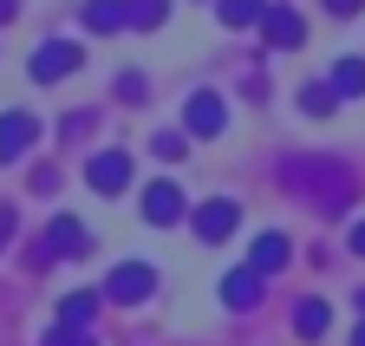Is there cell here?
I'll return each mask as SVG.
<instances>
[{
	"instance_id": "obj_1",
	"label": "cell",
	"mask_w": 365,
	"mask_h": 346,
	"mask_svg": "<svg viewBox=\"0 0 365 346\" xmlns=\"http://www.w3.org/2000/svg\"><path fill=\"white\" fill-rule=\"evenodd\" d=\"M287 183H300L319 209H327V215H339L346 203H352V170L346 163H333V157H300V163H287Z\"/></svg>"
},
{
	"instance_id": "obj_2",
	"label": "cell",
	"mask_w": 365,
	"mask_h": 346,
	"mask_svg": "<svg viewBox=\"0 0 365 346\" xmlns=\"http://www.w3.org/2000/svg\"><path fill=\"white\" fill-rule=\"evenodd\" d=\"M150 294H157V268H144V262H124L105 281V300H118V307H137V300H150Z\"/></svg>"
},
{
	"instance_id": "obj_3",
	"label": "cell",
	"mask_w": 365,
	"mask_h": 346,
	"mask_svg": "<svg viewBox=\"0 0 365 346\" xmlns=\"http://www.w3.org/2000/svg\"><path fill=\"white\" fill-rule=\"evenodd\" d=\"M85 248H91L85 223H78V215H59V223H46V248L33 255V262H53V255H59V262H78Z\"/></svg>"
},
{
	"instance_id": "obj_4",
	"label": "cell",
	"mask_w": 365,
	"mask_h": 346,
	"mask_svg": "<svg viewBox=\"0 0 365 346\" xmlns=\"http://www.w3.org/2000/svg\"><path fill=\"white\" fill-rule=\"evenodd\" d=\"M235 223H242V209L235 203H228V196H215V203H202L196 215H190V229L215 248V242H228V235H235Z\"/></svg>"
},
{
	"instance_id": "obj_5",
	"label": "cell",
	"mask_w": 365,
	"mask_h": 346,
	"mask_svg": "<svg viewBox=\"0 0 365 346\" xmlns=\"http://www.w3.org/2000/svg\"><path fill=\"white\" fill-rule=\"evenodd\" d=\"M85 177H91V190H98V196H118V190L130 183V157H124V151H98V157L85 163Z\"/></svg>"
},
{
	"instance_id": "obj_6",
	"label": "cell",
	"mask_w": 365,
	"mask_h": 346,
	"mask_svg": "<svg viewBox=\"0 0 365 346\" xmlns=\"http://www.w3.org/2000/svg\"><path fill=\"white\" fill-rule=\"evenodd\" d=\"M33 138H39V124H33V111H7V118H0V163H14V157H26V151H33Z\"/></svg>"
},
{
	"instance_id": "obj_7",
	"label": "cell",
	"mask_w": 365,
	"mask_h": 346,
	"mask_svg": "<svg viewBox=\"0 0 365 346\" xmlns=\"http://www.w3.org/2000/svg\"><path fill=\"white\" fill-rule=\"evenodd\" d=\"M66 72H78V46H72V39H53V46L33 53V78H39V85H53V78H66Z\"/></svg>"
},
{
	"instance_id": "obj_8",
	"label": "cell",
	"mask_w": 365,
	"mask_h": 346,
	"mask_svg": "<svg viewBox=\"0 0 365 346\" xmlns=\"http://www.w3.org/2000/svg\"><path fill=\"white\" fill-rule=\"evenodd\" d=\"M144 223H157V229L182 223V190H176V183H163V177H157V183L144 190Z\"/></svg>"
},
{
	"instance_id": "obj_9",
	"label": "cell",
	"mask_w": 365,
	"mask_h": 346,
	"mask_svg": "<svg viewBox=\"0 0 365 346\" xmlns=\"http://www.w3.org/2000/svg\"><path fill=\"white\" fill-rule=\"evenodd\" d=\"M261 268H235V275H228L222 281V300H228V307H235V314H248V307H261Z\"/></svg>"
},
{
	"instance_id": "obj_10",
	"label": "cell",
	"mask_w": 365,
	"mask_h": 346,
	"mask_svg": "<svg viewBox=\"0 0 365 346\" xmlns=\"http://www.w3.org/2000/svg\"><path fill=\"white\" fill-rule=\"evenodd\" d=\"M182 118H190V131H196V138H215L222 124H228V105H222L215 92H196V98H190V111H182Z\"/></svg>"
},
{
	"instance_id": "obj_11",
	"label": "cell",
	"mask_w": 365,
	"mask_h": 346,
	"mask_svg": "<svg viewBox=\"0 0 365 346\" xmlns=\"http://www.w3.org/2000/svg\"><path fill=\"white\" fill-rule=\"evenodd\" d=\"M261 33H267V46L287 53V46H300L307 26H300V14H287V7H267V14H261Z\"/></svg>"
},
{
	"instance_id": "obj_12",
	"label": "cell",
	"mask_w": 365,
	"mask_h": 346,
	"mask_svg": "<svg viewBox=\"0 0 365 346\" xmlns=\"http://www.w3.org/2000/svg\"><path fill=\"white\" fill-rule=\"evenodd\" d=\"M85 26H91V33H118V26H130V0H85Z\"/></svg>"
},
{
	"instance_id": "obj_13",
	"label": "cell",
	"mask_w": 365,
	"mask_h": 346,
	"mask_svg": "<svg viewBox=\"0 0 365 346\" xmlns=\"http://www.w3.org/2000/svg\"><path fill=\"white\" fill-rule=\"evenodd\" d=\"M248 268H261V275H274V268H287V235L281 229H267L255 248H248Z\"/></svg>"
},
{
	"instance_id": "obj_14",
	"label": "cell",
	"mask_w": 365,
	"mask_h": 346,
	"mask_svg": "<svg viewBox=\"0 0 365 346\" xmlns=\"http://www.w3.org/2000/svg\"><path fill=\"white\" fill-rule=\"evenodd\" d=\"M294 327H300L307 340H319V333L333 327V307H327V300H300V307H294Z\"/></svg>"
},
{
	"instance_id": "obj_15",
	"label": "cell",
	"mask_w": 365,
	"mask_h": 346,
	"mask_svg": "<svg viewBox=\"0 0 365 346\" xmlns=\"http://www.w3.org/2000/svg\"><path fill=\"white\" fill-rule=\"evenodd\" d=\"M98 300H105V294H91V288L66 294V307H59V327H85L91 314H98Z\"/></svg>"
},
{
	"instance_id": "obj_16",
	"label": "cell",
	"mask_w": 365,
	"mask_h": 346,
	"mask_svg": "<svg viewBox=\"0 0 365 346\" xmlns=\"http://www.w3.org/2000/svg\"><path fill=\"white\" fill-rule=\"evenodd\" d=\"M333 92L339 98H365V59H339L333 66Z\"/></svg>"
},
{
	"instance_id": "obj_17",
	"label": "cell",
	"mask_w": 365,
	"mask_h": 346,
	"mask_svg": "<svg viewBox=\"0 0 365 346\" xmlns=\"http://www.w3.org/2000/svg\"><path fill=\"white\" fill-rule=\"evenodd\" d=\"M215 14H222V26H261L267 7H261V0H222Z\"/></svg>"
},
{
	"instance_id": "obj_18",
	"label": "cell",
	"mask_w": 365,
	"mask_h": 346,
	"mask_svg": "<svg viewBox=\"0 0 365 346\" xmlns=\"http://www.w3.org/2000/svg\"><path fill=\"white\" fill-rule=\"evenodd\" d=\"M170 20V0H130V26H144V33H157Z\"/></svg>"
},
{
	"instance_id": "obj_19",
	"label": "cell",
	"mask_w": 365,
	"mask_h": 346,
	"mask_svg": "<svg viewBox=\"0 0 365 346\" xmlns=\"http://www.w3.org/2000/svg\"><path fill=\"white\" fill-rule=\"evenodd\" d=\"M333 105H339V92H333V78H327V85H307V92H300V111H307V118H327Z\"/></svg>"
},
{
	"instance_id": "obj_20",
	"label": "cell",
	"mask_w": 365,
	"mask_h": 346,
	"mask_svg": "<svg viewBox=\"0 0 365 346\" xmlns=\"http://www.w3.org/2000/svg\"><path fill=\"white\" fill-rule=\"evenodd\" d=\"M150 144H157V157H182V151H190V138H182V131H157Z\"/></svg>"
},
{
	"instance_id": "obj_21",
	"label": "cell",
	"mask_w": 365,
	"mask_h": 346,
	"mask_svg": "<svg viewBox=\"0 0 365 346\" xmlns=\"http://www.w3.org/2000/svg\"><path fill=\"white\" fill-rule=\"evenodd\" d=\"M46 346H91V333H85V327H53V333H46Z\"/></svg>"
},
{
	"instance_id": "obj_22",
	"label": "cell",
	"mask_w": 365,
	"mask_h": 346,
	"mask_svg": "<svg viewBox=\"0 0 365 346\" xmlns=\"http://www.w3.org/2000/svg\"><path fill=\"white\" fill-rule=\"evenodd\" d=\"M118 98H124V105H137V98H144V78L124 72V78H118Z\"/></svg>"
},
{
	"instance_id": "obj_23",
	"label": "cell",
	"mask_w": 365,
	"mask_h": 346,
	"mask_svg": "<svg viewBox=\"0 0 365 346\" xmlns=\"http://www.w3.org/2000/svg\"><path fill=\"white\" fill-rule=\"evenodd\" d=\"M359 7H365V0H327V14H339V20H346V14H359Z\"/></svg>"
},
{
	"instance_id": "obj_24",
	"label": "cell",
	"mask_w": 365,
	"mask_h": 346,
	"mask_svg": "<svg viewBox=\"0 0 365 346\" xmlns=\"http://www.w3.org/2000/svg\"><path fill=\"white\" fill-rule=\"evenodd\" d=\"M7 235H14V209L0 203V248H7Z\"/></svg>"
},
{
	"instance_id": "obj_25",
	"label": "cell",
	"mask_w": 365,
	"mask_h": 346,
	"mask_svg": "<svg viewBox=\"0 0 365 346\" xmlns=\"http://www.w3.org/2000/svg\"><path fill=\"white\" fill-rule=\"evenodd\" d=\"M352 255H365V223H352Z\"/></svg>"
},
{
	"instance_id": "obj_26",
	"label": "cell",
	"mask_w": 365,
	"mask_h": 346,
	"mask_svg": "<svg viewBox=\"0 0 365 346\" xmlns=\"http://www.w3.org/2000/svg\"><path fill=\"white\" fill-rule=\"evenodd\" d=\"M352 346H365V314H359V333H352Z\"/></svg>"
},
{
	"instance_id": "obj_27",
	"label": "cell",
	"mask_w": 365,
	"mask_h": 346,
	"mask_svg": "<svg viewBox=\"0 0 365 346\" xmlns=\"http://www.w3.org/2000/svg\"><path fill=\"white\" fill-rule=\"evenodd\" d=\"M14 7H20V0H0V20H7V14H14Z\"/></svg>"
},
{
	"instance_id": "obj_28",
	"label": "cell",
	"mask_w": 365,
	"mask_h": 346,
	"mask_svg": "<svg viewBox=\"0 0 365 346\" xmlns=\"http://www.w3.org/2000/svg\"><path fill=\"white\" fill-rule=\"evenodd\" d=\"M352 300H359V314H365V288H359V294H352Z\"/></svg>"
}]
</instances>
